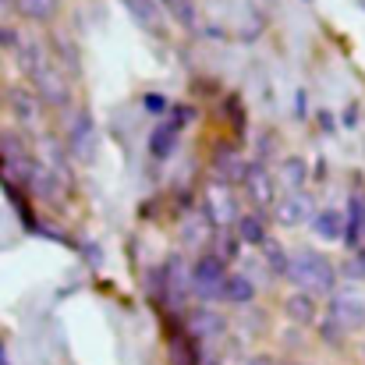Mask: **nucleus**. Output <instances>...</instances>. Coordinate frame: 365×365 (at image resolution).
Listing matches in <instances>:
<instances>
[{"instance_id": "1", "label": "nucleus", "mask_w": 365, "mask_h": 365, "mask_svg": "<svg viewBox=\"0 0 365 365\" xmlns=\"http://www.w3.org/2000/svg\"><path fill=\"white\" fill-rule=\"evenodd\" d=\"M287 284H294L298 291L305 294H316V298H330L337 291V266L330 262V255L316 252V248H298L287 255V273H284Z\"/></svg>"}, {"instance_id": "2", "label": "nucleus", "mask_w": 365, "mask_h": 365, "mask_svg": "<svg viewBox=\"0 0 365 365\" xmlns=\"http://www.w3.org/2000/svg\"><path fill=\"white\" fill-rule=\"evenodd\" d=\"M227 277H231V266L220 255H213L210 248L199 252L192 259V298H195V305H224Z\"/></svg>"}, {"instance_id": "3", "label": "nucleus", "mask_w": 365, "mask_h": 365, "mask_svg": "<svg viewBox=\"0 0 365 365\" xmlns=\"http://www.w3.org/2000/svg\"><path fill=\"white\" fill-rule=\"evenodd\" d=\"M29 86L36 89V96L43 100V107L50 110V114H68L71 110V100H75V89H71V75L50 57L32 78H29Z\"/></svg>"}, {"instance_id": "4", "label": "nucleus", "mask_w": 365, "mask_h": 365, "mask_svg": "<svg viewBox=\"0 0 365 365\" xmlns=\"http://www.w3.org/2000/svg\"><path fill=\"white\" fill-rule=\"evenodd\" d=\"M202 210L217 231H235L238 217L245 213L238 202V188L227 181H217V178H210V185H202Z\"/></svg>"}, {"instance_id": "5", "label": "nucleus", "mask_w": 365, "mask_h": 365, "mask_svg": "<svg viewBox=\"0 0 365 365\" xmlns=\"http://www.w3.org/2000/svg\"><path fill=\"white\" fill-rule=\"evenodd\" d=\"M323 323L337 327L344 337L362 330L365 327V294L359 287H337L330 298H327V316Z\"/></svg>"}, {"instance_id": "6", "label": "nucleus", "mask_w": 365, "mask_h": 365, "mask_svg": "<svg viewBox=\"0 0 365 365\" xmlns=\"http://www.w3.org/2000/svg\"><path fill=\"white\" fill-rule=\"evenodd\" d=\"M64 118H68V121H64L61 138H64V145H68L71 160H75V163H93V160H96V131H93V114H89L86 107H71Z\"/></svg>"}, {"instance_id": "7", "label": "nucleus", "mask_w": 365, "mask_h": 365, "mask_svg": "<svg viewBox=\"0 0 365 365\" xmlns=\"http://www.w3.org/2000/svg\"><path fill=\"white\" fill-rule=\"evenodd\" d=\"M181 319H185V330L195 337L199 348H213V344L224 341L227 330H231V319L224 316L220 305H192Z\"/></svg>"}, {"instance_id": "8", "label": "nucleus", "mask_w": 365, "mask_h": 365, "mask_svg": "<svg viewBox=\"0 0 365 365\" xmlns=\"http://www.w3.org/2000/svg\"><path fill=\"white\" fill-rule=\"evenodd\" d=\"M7 110H11V118H14V128H21V131H29V135L39 131L43 121H46V114H50L29 82H18V86L7 89Z\"/></svg>"}, {"instance_id": "9", "label": "nucleus", "mask_w": 365, "mask_h": 365, "mask_svg": "<svg viewBox=\"0 0 365 365\" xmlns=\"http://www.w3.org/2000/svg\"><path fill=\"white\" fill-rule=\"evenodd\" d=\"M242 195L245 202H248V210H259V213H269L273 206H277V199H280V185H277V174L266 167V163H252L248 167V174H245L242 181Z\"/></svg>"}, {"instance_id": "10", "label": "nucleus", "mask_w": 365, "mask_h": 365, "mask_svg": "<svg viewBox=\"0 0 365 365\" xmlns=\"http://www.w3.org/2000/svg\"><path fill=\"white\" fill-rule=\"evenodd\" d=\"M312 217H316V202L309 192H287L273 206V220L280 227H302V224H312Z\"/></svg>"}, {"instance_id": "11", "label": "nucleus", "mask_w": 365, "mask_h": 365, "mask_svg": "<svg viewBox=\"0 0 365 365\" xmlns=\"http://www.w3.org/2000/svg\"><path fill=\"white\" fill-rule=\"evenodd\" d=\"M213 178L217 181H227V185H235V188H242V181H245V174H248V160H245L242 153L231 145V142H217L213 145Z\"/></svg>"}, {"instance_id": "12", "label": "nucleus", "mask_w": 365, "mask_h": 365, "mask_svg": "<svg viewBox=\"0 0 365 365\" xmlns=\"http://www.w3.org/2000/svg\"><path fill=\"white\" fill-rule=\"evenodd\" d=\"M344 248L355 255L365 248V192H351L344 206Z\"/></svg>"}, {"instance_id": "13", "label": "nucleus", "mask_w": 365, "mask_h": 365, "mask_svg": "<svg viewBox=\"0 0 365 365\" xmlns=\"http://www.w3.org/2000/svg\"><path fill=\"white\" fill-rule=\"evenodd\" d=\"M14 61H18L21 75H25V78H32V75L50 61V46H46L39 36H21V39H18V46H14Z\"/></svg>"}, {"instance_id": "14", "label": "nucleus", "mask_w": 365, "mask_h": 365, "mask_svg": "<svg viewBox=\"0 0 365 365\" xmlns=\"http://www.w3.org/2000/svg\"><path fill=\"white\" fill-rule=\"evenodd\" d=\"M178 142H181V124L178 121H160L149 135H145V149H149V156L160 160V163L174 156Z\"/></svg>"}, {"instance_id": "15", "label": "nucleus", "mask_w": 365, "mask_h": 365, "mask_svg": "<svg viewBox=\"0 0 365 365\" xmlns=\"http://www.w3.org/2000/svg\"><path fill=\"white\" fill-rule=\"evenodd\" d=\"M213 235H217V227H213V220L206 217V210H202V206L181 220V242L188 245V248L206 252V248H210V242H213Z\"/></svg>"}, {"instance_id": "16", "label": "nucleus", "mask_w": 365, "mask_h": 365, "mask_svg": "<svg viewBox=\"0 0 365 365\" xmlns=\"http://www.w3.org/2000/svg\"><path fill=\"white\" fill-rule=\"evenodd\" d=\"M235 235H238V242H242V245L262 248V245L269 242V224H266V213H259V210H245L242 217H238V224H235Z\"/></svg>"}, {"instance_id": "17", "label": "nucleus", "mask_w": 365, "mask_h": 365, "mask_svg": "<svg viewBox=\"0 0 365 365\" xmlns=\"http://www.w3.org/2000/svg\"><path fill=\"white\" fill-rule=\"evenodd\" d=\"M121 4L131 11V18H135L142 29H149L153 36H163L167 11H163V4H160V0H121Z\"/></svg>"}, {"instance_id": "18", "label": "nucleus", "mask_w": 365, "mask_h": 365, "mask_svg": "<svg viewBox=\"0 0 365 365\" xmlns=\"http://www.w3.org/2000/svg\"><path fill=\"white\" fill-rule=\"evenodd\" d=\"M255 298H259L255 280H252L245 269H231V277H227V291H224V305H231V309H248Z\"/></svg>"}, {"instance_id": "19", "label": "nucleus", "mask_w": 365, "mask_h": 365, "mask_svg": "<svg viewBox=\"0 0 365 365\" xmlns=\"http://www.w3.org/2000/svg\"><path fill=\"white\" fill-rule=\"evenodd\" d=\"M14 14L29 25H53L61 14V0H14Z\"/></svg>"}, {"instance_id": "20", "label": "nucleus", "mask_w": 365, "mask_h": 365, "mask_svg": "<svg viewBox=\"0 0 365 365\" xmlns=\"http://www.w3.org/2000/svg\"><path fill=\"white\" fill-rule=\"evenodd\" d=\"M323 242H344V210H316L312 224H309Z\"/></svg>"}, {"instance_id": "21", "label": "nucleus", "mask_w": 365, "mask_h": 365, "mask_svg": "<svg viewBox=\"0 0 365 365\" xmlns=\"http://www.w3.org/2000/svg\"><path fill=\"white\" fill-rule=\"evenodd\" d=\"M46 46H50V57L75 78V75H78V46H75V39L64 36V32H53V39H50Z\"/></svg>"}, {"instance_id": "22", "label": "nucleus", "mask_w": 365, "mask_h": 365, "mask_svg": "<svg viewBox=\"0 0 365 365\" xmlns=\"http://www.w3.org/2000/svg\"><path fill=\"white\" fill-rule=\"evenodd\" d=\"M316 309H319V298H316V294H305V291H294V294H287V302H284L287 319H294V323H302V327L316 323Z\"/></svg>"}, {"instance_id": "23", "label": "nucleus", "mask_w": 365, "mask_h": 365, "mask_svg": "<svg viewBox=\"0 0 365 365\" xmlns=\"http://www.w3.org/2000/svg\"><path fill=\"white\" fill-rule=\"evenodd\" d=\"M305 178H309V167L302 156H284L280 163V174H277V185L284 192H305Z\"/></svg>"}, {"instance_id": "24", "label": "nucleus", "mask_w": 365, "mask_h": 365, "mask_svg": "<svg viewBox=\"0 0 365 365\" xmlns=\"http://www.w3.org/2000/svg\"><path fill=\"white\" fill-rule=\"evenodd\" d=\"M160 4H163V11H167L178 25H185V29L195 25V4H192V0H160Z\"/></svg>"}, {"instance_id": "25", "label": "nucleus", "mask_w": 365, "mask_h": 365, "mask_svg": "<svg viewBox=\"0 0 365 365\" xmlns=\"http://www.w3.org/2000/svg\"><path fill=\"white\" fill-rule=\"evenodd\" d=\"M142 110H149V114H167L170 103H167V96H160V93H145V96H142Z\"/></svg>"}, {"instance_id": "26", "label": "nucleus", "mask_w": 365, "mask_h": 365, "mask_svg": "<svg viewBox=\"0 0 365 365\" xmlns=\"http://www.w3.org/2000/svg\"><path fill=\"white\" fill-rule=\"evenodd\" d=\"M18 39H21V32H18V29H11V25H0V50H11V53H14Z\"/></svg>"}, {"instance_id": "27", "label": "nucleus", "mask_w": 365, "mask_h": 365, "mask_svg": "<svg viewBox=\"0 0 365 365\" xmlns=\"http://www.w3.org/2000/svg\"><path fill=\"white\" fill-rule=\"evenodd\" d=\"M245 365H284L280 359H273V355H252Z\"/></svg>"}, {"instance_id": "28", "label": "nucleus", "mask_w": 365, "mask_h": 365, "mask_svg": "<svg viewBox=\"0 0 365 365\" xmlns=\"http://www.w3.org/2000/svg\"><path fill=\"white\" fill-rule=\"evenodd\" d=\"M199 365H224V359H220L213 348H202V362Z\"/></svg>"}, {"instance_id": "29", "label": "nucleus", "mask_w": 365, "mask_h": 365, "mask_svg": "<svg viewBox=\"0 0 365 365\" xmlns=\"http://www.w3.org/2000/svg\"><path fill=\"white\" fill-rule=\"evenodd\" d=\"M7 11H14V0H0V21L7 18Z\"/></svg>"}, {"instance_id": "30", "label": "nucleus", "mask_w": 365, "mask_h": 365, "mask_svg": "<svg viewBox=\"0 0 365 365\" xmlns=\"http://www.w3.org/2000/svg\"><path fill=\"white\" fill-rule=\"evenodd\" d=\"M0 365H11V359H7V341L0 337Z\"/></svg>"}]
</instances>
